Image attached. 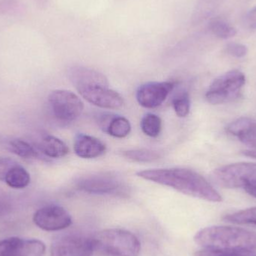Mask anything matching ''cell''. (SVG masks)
Listing matches in <instances>:
<instances>
[{
  "label": "cell",
  "instance_id": "obj_1",
  "mask_svg": "<svg viewBox=\"0 0 256 256\" xmlns=\"http://www.w3.org/2000/svg\"><path fill=\"white\" fill-rule=\"evenodd\" d=\"M136 176L144 180L172 188L182 194L206 201L220 202V194L194 170L184 168H156L138 172Z\"/></svg>",
  "mask_w": 256,
  "mask_h": 256
},
{
  "label": "cell",
  "instance_id": "obj_2",
  "mask_svg": "<svg viewBox=\"0 0 256 256\" xmlns=\"http://www.w3.org/2000/svg\"><path fill=\"white\" fill-rule=\"evenodd\" d=\"M68 76L80 94L91 104L108 110L124 106V98L110 88L106 76L98 70L75 66L69 70Z\"/></svg>",
  "mask_w": 256,
  "mask_h": 256
},
{
  "label": "cell",
  "instance_id": "obj_3",
  "mask_svg": "<svg viewBox=\"0 0 256 256\" xmlns=\"http://www.w3.org/2000/svg\"><path fill=\"white\" fill-rule=\"evenodd\" d=\"M194 240L204 249L256 252V233L236 227H208L198 232Z\"/></svg>",
  "mask_w": 256,
  "mask_h": 256
},
{
  "label": "cell",
  "instance_id": "obj_4",
  "mask_svg": "<svg viewBox=\"0 0 256 256\" xmlns=\"http://www.w3.org/2000/svg\"><path fill=\"white\" fill-rule=\"evenodd\" d=\"M93 240L96 250L108 256H138L141 250L138 238L126 230H104Z\"/></svg>",
  "mask_w": 256,
  "mask_h": 256
},
{
  "label": "cell",
  "instance_id": "obj_5",
  "mask_svg": "<svg viewBox=\"0 0 256 256\" xmlns=\"http://www.w3.org/2000/svg\"><path fill=\"white\" fill-rule=\"evenodd\" d=\"M245 84L246 76L243 72L230 70L212 82L206 93V100L214 105L230 103L240 97Z\"/></svg>",
  "mask_w": 256,
  "mask_h": 256
},
{
  "label": "cell",
  "instance_id": "obj_6",
  "mask_svg": "<svg viewBox=\"0 0 256 256\" xmlns=\"http://www.w3.org/2000/svg\"><path fill=\"white\" fill-rule=\"evenodd\" d=\"M215 183L225 188H245L256 185V164L238 162L220 167L214 171Z\"/></svg>",
  "mask_w": 256,
  "mask_h": 256
},
{
  "label": "cell",
  "instance_id": "obj_7",
  "mask_svg": "<svg viewBox=\"0 0 256 256\" xmlns=\"http://www.w3.org/2000/svg\"><path fill=\"white\" fill-rule=\"evenodd\" d=\"M52 115L61 122H72L79 118L84 110L82 100L68 90L52 91L48 97Z\"/></svg>",
  "mask_w": 256,
  "mask_h": 256
},
{
  "label": "cell",
  "instance_id": "obj_8",
  "mask_svg": "<svg viewBox=\"0 0 256 256\" xmlns=\"http://www.w3.org/2000/svg\"><path fill=\"white\" fill-rule=\"evenodd\" d=\"M94 240L79 234H66L56 238L50 248L51 256H92Z\"/></svg>",
  "mask_w": 256,
  "mask_h": 256
},
{
  "label": "cell",
  "instance_id": "obj_9",
  "mask_svg": "<svg viewBox=\"0 0 256 256\" xmlns=\"http://www.w3.org/2000/svg\"><path fill=\"white\" fill-rule=\"evenodd\" d=\"M76 186L82 192L96 195H121L126 191L124 184L118 177L106 173L81 178Z\"/></svg>",
  "mask_w": 256,
  "mask_h": 256
},
{
  "label": "cell",
  "instance_id": "obj_10",
  "mask_svg": "<svg viewBox=\"0 0 256 256\" xmlns=\"http://www.w3.org/2000/svg\"><path fill=\"white\" fill-rule=\"evenodd\" d=\"M33 222L44 231L54 232L70 226L72 219L68 212L58 206H48L38 209L33 216Z\"/></svg>",
  "mask_w": 256,
  "mask_h": 256
},
{
  "label": "cell",
  "instance_id": "obj_11",
  "mask_svg": "<svg viewBox=\"0 0 256 256\" xmlns=\"http://www.w3.org/2000/svg\"><path fill=\"white\" fill-rule=\"evenodd\" d=\"M176 86V82H150L138 87L136 100L138 104L147 109H154L160 106L165 102Z\"/></svg>",
  "mask_w": 256,
  "mask_h": 256
},
{
  "label": "cell",
  "instance_id": "obj_12",
  "mask_svg": "<svg viewBox=\"0 0 256 256\" xmlns=\"http://www.w3.org/2000/svg\"><path fill=\"white\" fill-rule=\"evenodd\" d=\"M44 244L36 239L9 238L4 239L2 256H43L45 254Z\"/></svg>",
  "mask_w": 256,
  "mask_h": 256
},
{
  "label": "cell",
  "instance_id": "obj_13",
  "mask_svg": "<svg viewBox=\"0 0 256 256\" xmlns=\"http://www.w3.org/2000/svg\"><path fill=\"white\" fill-rule=\"evenodd\" d=\"M226 131L239 141L256 150V120L240 117L226 127Z\"/></svg>",
  "mask_w": 256,
  "mask_h": 256
},
{
  "label": "cell",
  "instance_id": "obj_14",
  "mask_svg": "<svg viewBox=\"0 0 256 256\" xmlns=\"http://www.w3.org/2000/svg\"><path fill=\"white\" fill-rule=\"evenodd\" d=\"M74 149L78 156L84 159H93L102 156L106 152L104 143L100 140L86 134H79L75 136Z\"/></svg>",
  "mask_w": 256,
  "mask_h": 256
},
{
  "label": "cell",
  "instance_id": "obj_15",
  "mask_svg": "<svg viewBox=\"0 0 256 256\" xmlns=\"http://www.w3.org/2000/svg\"><path fill=\"white\" fill-rule=\"evenodd\" d=\"M38 149L44 155L50 158H61L68 154L67 144L54 136H44L38 144Z\"/></svg>",
  "mask_w": 256,
  "mask_h": 256
},
{
  "label": "cell",
  "instance_id": "obj_16",
  "mask_svg": "<svg viewBox=\"0 0 256 256\" xmlns=\"http://www.w3.org/2000/svg\"><path fill=\"white\" fill-rule=\"evenodd\" d=\"M30 173L20 164H16L6 174L4 182L14 189H24L30 184Z\"/></svg>",
  "mask_w": 256,
  "mask_h": 256
},
{
  "label": "cell",
  "instance_id": "obj_17",
  "mask_svg": "<svg viewBox=\"0 0 256 256\" xmlns=\"http://www.w3.org/2000/svg\"><path fill=\"white\" fill-rule=\"evenodd\" d=\"M140 127L146 136L155 138L160 134L162 130V120L155 114H148L142 118Z\"/></svg>",
  "mask_w": 256,
  "mask_h": 256
},
{
  "label": "cell",
  "instance_id": "obj_18",
  "mask_svg": "<svg viewBox=\"0 0 256 256\" xmlns=\"http://www.w3.org/2000/svg\"><path fill=\"white\" fill-rule=\"evenodd\" d=\"M131 126L127 118L123 116H114L111 118L106 132L116 138H124L130 132Z\"/></svg>",
  "mask_w": 256,
  "mask_h": 256
},
{
  "label": "cell",
  "instance_id": "obj_19",
  "mask_svg": "<svg viewBox=\"0 0 256 256\" xmlns=\"http://www.w3.org/2000/svg\"><path fill=\"white\" fill-rule=\"evenodd\" d=\"M123 156L130 160L138 162H150L158 160L161 154L156 150L150 149H134L124 152Z\"/></svg>",
  "mask_w": 256,
  "mask_h": 256
},
{
  "label": "cell",
  "instance_id": "obj_20",
  "mask_svg": "<svg viewBox=\"0 0 256 256\" xmlns=\"http://www.w3.org/2000/svg\"><path fill=\"white\" fill-rule=\"evenodd\" d=\"M209 30L212 34L221 39H228L237 34V30L230 24L219 18L213 19L209 22Z\"/></svg>",
  "mask_w": 256,
  "mask_h": 256
},
{
  "label": "cell",
  "instance_id": "obj_21",
  "mask_svg": "<svg viewBox=\"0 0 256 256\" xmlns=\"http://www.w3.org/2000/svg\"><path fill=\"white\" fill-rule=\"evenodd\" d=\"M10 150L24 159H33L38 156V152L32 146L24 140L16 138L10 142Z\"/></svg>",
  "mask_w": 256,
  "mask_h": 256
},
{
  "label": "cell",
  "instance_id": "obj_22",
  "mask_svg": "<svg viewBox=\"0 0 256 256\" xmlns=\"http://www.w3.org/2000/svg\"><path fill=\"white\" fill-rule=\"evenodd\" d=\"M224 220L232 224L256 225V207L226 215Z\"/></svg>",
  "mask_w": 256,
  "mask_h": 256
},
{
  "label": "cell",
  "instance_id": "obj_23",
  "mask_svg": "<svg viewBox=\"0 0 256 256\" xmlns=\"http://www.w3.org/2000/svg\"><path fill=\"white\" fill-rule=\"evenodd\" d=\"M172 106L178 116L180 118H185L188 116L190 110V98L189 93L186 91L180 92L173 99Z\"/></svg>",
  "mask_w": 256,
  "mask_h": 256
},
{
  "label": "cell",
  "instance_id": "obj_24",
  "mask_svg": "<svg viewBox=\"0 0 256 256\" xmlns=\"http://www.w3.org/2000/svg\"><path fill=\"white\" fill-rule=\"evenodd\" d=\"M195 256H256V254L250 251L203 249L197 252Z\"/></svg>",
  "mask_w": 256,
  "mask_h": 256
},
{
  "label": "cell",
  "instance_id": "obj_25",
  "mask_svg": "<svg viewBox=\"0 0 256 256\" xmlns=\"http://www.w3.org/2000/svg\"><path fill=\"white\" fill-rule=\"evenodd\" d=\"M227 54L236 58H243L246 56L248 52V49L245 45L236 42L228 43L226 46Z\"/></svg>",
  "mask_w": 256,
  "mask_h": 256
},
{
  "label": "cell",
  "instance_id": "obj_26",
  "mask_svg": "<svg viewBox=\"0 0 256 256\" xmlns=\"http://www.w3.org/2000/svg\"><path fill=\"white\" fill-rule=\"evenodd\" d=\"M18 162L12 158L0 156V180L4 182L6 174Z\"/></svg>",
  "mask_w": 256,
  "mask_h": 256
},
{
  "label": "cell",
  "instance_id": "obj_27",
  "mask_svg": "<svg viewBox=\"0 0 256 256\" xmlns=\"http://www.w3.org/2000/svg\"><path fill=\"white\" fill-rule=\"evenodd\" d=\"M246 26L250 28H256V7L250 10L245 18Z\"/></svg>",
  "mask_w": 256,
  "mask_h": 256
},
{
  "label": "cell",
  "instance_id": "obj_28",
  "mask_svg": "<svg viewBox=\"0 0 256 256\" xmlns=\"http://www.w3.org/2000/svg\"><path fill=\"white\" fill-rule=\"evenodd\" d=\"M245 190L250 195L256 198V185H252V186H246L244 188Z\"/></svg>",
  "mask_w": 256,
  "mask_h": 256
},
{
  "label": "cell",
  "instance_id": "obj_29",
  "mask_svg": "<svg viewBox=\"0 0 256 256\" xmlns=\"http://www.w3.org/2000/svg\"><path fill=\"white\" fill-rule=\"evenodd\" d=\"M8 210V206L2 200H0V215L4 214Z\"/></svg>",
  "mask_w": 256,
  "mask_h": 256
},
{
  "label": "cell",
  "instance_id": "obj_30",
  "mask_svg": "<svg viewBox=\"0 0 256 256\" xmlns=\"http://www.w3.org/2000/svg\"><path fill=\"white\" fill-rule=\"evenodd\" d=\"M244 155L249 156V158H254L256 159V150H246L243 152Z\"/></svg>",
  "mask_w": 256,
  "mask_h": 256
},
{
  "label": "cell",
  "instance_id": "obj_31",
  "mask_svg": "<svg viewBox=\"0 0 256 256\" xmlns=\"http://www.w3.org/2000/svg\"><path fill=\"white\" fill-rule=\"evenodd\" d=\"M4 252V240H0V256H2Z\"/></svg>",
  "mask_w": 256,
  "mask_h": 256
}]
</instances>
